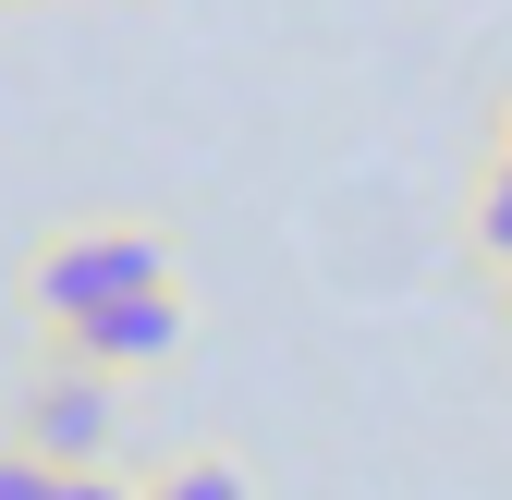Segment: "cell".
<instances>
[{
  "instance_id": "cell-1",
  "label": "cell",
  "mask_w": 512,
  "mask_h": 500,
  "mask_svg": "<svg viewBox=\"0 0 512 500\" xmlns=\"http://www.w3.org/2000/svg\"><path fill=\"white\" fill-rule=\"evenodd\" d=\"M159 281H171V244L159 232H61V244H37V269H25V293H37L49 330L98 318V305H122V293H159Z\"/></svg>"
},
{
  "instance_id": "cell-2",
  "label": "cell",
  "mask_w": 512,
  "mask_h": 500,
  "mask_svg": "<svg viewBox=\"0 0 512 500\" xmlns=\"http://www.w3.org/2000/svg\"><path fill=\"white\" fill-rule=\"evenodd\" d=\"M110 427H122L110 379H98V366H74V379H49V391L25 403V452L74 476V464H98V452H110Z\"/></svg>"
},
{
  "instance_id": "cell-3",
  "label": "cell",
  "mask_w": 512,
  "mask_h": 500,
  "mask_svg": "<svg viewBox=\"0 0 512 500\" xmlns=\"http://www.w3.org/2000/svg\"><path fill=\"white\" fill-rule=\"evenodd\" d=\"M61 342H74L86 366H159V354L183 342V305H171V281H159V293H122V305H98V318H74Z\"/></svg>"
},
{
  "instance_id": "cell-4",
  "label": "cell",
  "mask_w": 512,
  "mask_h": 500,
  "mask_svg": "<svg viewBox=\"0 0 512 500\" xmlns=\"http://www.w3.org/2000/svg\"><path fill=\"white\" fill-rule=\"evenodd\" d=\"M476 244L512 269V171H488V196H476Z\"/></svg>"
},
{
  "instance_id": "cell-5",
  "label": "cell",
  "mask_w": 512,
  "mask_h": 500,
  "mask_svg": "<svg viewBox=\"0 0 512 500\" xmlns=\"http://www.w3.org/2000/svg\"><path fill=\"white\" fill-rule=\"evenodd\" d=\"M147 500H244V476H232V464H183V476H159Z\"/></svg>"
},
{
  "instance_id": "cell-6",
  "label": "cell",
  "mask_w": 512,
  "mask_h": 500,
  "mask_svg": "<svg viewBox=\"0 0 512 500\" xmlns=\"http://www.w3.org/2000/svg\"><path fill=\"white\" fill-rule=\"evenodd\" d=\"M61 488V464H37V452H0V500H49Z\"/></svg>"
},
{
  "instance_id": "cell-7",
  "label": "cell",
  "mask_w": 512,
  "mask_h": 500,
  "mask_svg": "<svg viewBox=\"0 0 512 500\" xmlns=\"http://www.w3.org/2000/svg\"><path fill=\"white\" fill-rule=\"evenodd\" d=\"M49 500H135V488H110V464H74V476H61Z\"/></svg>"
},
{
  "instance_id": "cell-8",
  "label": "cell",
  "mask_w": 512,
  "mask_h": 500,
  "mask_svg": "<svg viewBox=\"0 0 512 500\" xmlns=\"http://www.w3.org/2000/svg\"><path fill=\"white\" fill-rule=\"evenodd\" d=\"M500 171H512V159H500Z\"/></svg>"
}]
</instances>
